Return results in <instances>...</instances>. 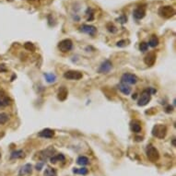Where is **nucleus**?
Returning <instances> with one entry per match:
<instances>
[{"instance_id":"obj_1","label":"nucleus","mask_w":176,"mask_h":176,"mask_svg":"<svg viewBox=\"0 0 176 176\" xmlns=\"http://www.w3.org/2000/svg\"><path fill=\"white\" fill-rule=\"evenodd\" d=\"M153 93H156V90L153 89L152 88H149V89H146L142 91V93L139 97V100H138V102H137V105L138 106H145L147 105L150 99H151V94Z\"/></svg>"},{"instance_id":"obj_2","label":"nucleus","mask_w":176,"mask_h":176,"mask_svg":"<svg viewBox=\"0 0 176 176\" xmlns=\"http://www.w3.org/2000/svg\"><path fill=\"white\" fill-rule=\"evenodd\" d=\"M167 135V127L164 125H156L152 128V136L159 139H163Z\"/></svg>"},{"instance_id":"obj_3","label":"nucleus","mask_w":176,"mask_h":176,"mask_svg":"<svg viewBox=\"0 0 176 176\" xmlns=\"http://www.w3.org/2000/svg\"><path fill=\"white\" fill-rule=\"evenodd\" d=\"M146 154H147L148 159L151 162H156L159 159V153L158 149L154 146H152V145H148L147 146Z\"/></svg>"},{"instance_id":"obj_4","label":"nucleus","mask_w":176,"mask_h":176,"mask_svg":"<svg viewBox=\"0 0 176 176\" xmlns=\"http://www.w3.org/2000/svg\"><path fill=\"white\" fill-rule=\"evenodd\" d=\"M174 14H175L174 9L171 6H164L159 7V15L164 19H170Z\"/></svg>"},{"instance_id":"obj_5","label":"nucleus","mask_w":176,"mask_h":176,"mask_svg":"<svg viewBox=\"0 0 176 176\" xmlns=\"http://www.w3.org/2000/svg\"><path fill=\"white\" fill-rule=\"evenodd\" d=\"M56 152V149H53V147H49L47 149H45L43 150H41L39 153H37V156L39 158L42 162H46L48 159H50L52 156H53V154Z\"/></svg>"},{"instance_id":"obj_6","label":"nucleus","mask_w":176,"mask_h":176,"mask_svg":"<svg viewBox=\"0 0 176 176\" xmlns=\"http://www.w3.org/2000/svg\"><path fill=\"white\" fill-rule=\"evenodd\" d=\"M137 81H138V78L136 75L130 73H125L121 78V82L126 84V85H134Z\"/></svg>"},{"instance_id":"obj_7","label":"nucleus","mask_w":176,"mask_h":176,"mask_svg":"<svg viewBox=\"0 0 176 176\" xmlns=\"http://www.w3.org/2000/svg\"><path fill=\"white\" fill-rule=\"evenodd\" d=\"M57 47L62 53H67L73 48V43L70 39H65L58 43Z\"/></svg>"},{"instance_id":"obj_8","label":"nucleus","mask_w":176,"mask_h":176,"mask_svg":"<svg viewBox=\"0 0 176 176\" xmlns=\"http://www.w3.org/2000/svg\"><path fill=\"white\" fill-rule=\"evenodd\" d=\"M82 73L76 70H68L64 73V78L68 80H79L82 79Z\"/></svg>"},{"instance_id":"obj_9","label":"nucleus","mask_w":176,"mask_h":176,"mask_svg":"<svg viewBox=\"0 0 176 176\" xmlns=\"http://www.w3.org/2000/svg\"><path fill=\"white\" fill-rule=\"evenodd\" d=\"M113 68V64L110 60H105L101 64L100 67L98 69V73L100 74H107L111 71V69Z\"/></svg>"},{"instance_id":"obj_10","label":"nucleus","mask_w":176,"mask_h":176,"mask_svg":"<svg viewBox=\"0 0 176 176\" xmlns=\"http://www.w3.org/2000/svg\"><path fill=\"white\" fill-rule=\"evenodd\" d=\"M80 32H82L84 33H87L90 36H94L97 33V29L92 25L84 24L80 27Z\"/></svg>"},{"instance_id":"obj_11","label":"nucleus","mask_w":176,"mask_h":176,"mask_svg":"<svg viewBox=\"0 0 176 176\" xmlns=\"http://www.w3.org/2000/svg\"><path fill=\"white\" fill-rule=\"evenodd\" d=\"M156 62V53L154 52L149 53L144 58V63L149 66H152Z\"/></svg>"},{"instance_id":"obj_12","label":"nucleus","mask_w":176,"mask_h":176,"mask_svg":"<svg viewBox=\"0 0 176 176\" xmlns=\"http://www.w3.org/2000/svg\"><path fill=\"white\" fill-rule=\"evenodd\" d=\"M146 15V9L144 6H138L134 10L133 16L136 19H142Z\"/></svg>"},{"instance_id":"obj_13","label":"nucleus","mask_w":176,"mask_h":176,"mask_svg":"<svg viewBox=\"0 0 176 176\" xmlns=\"http://www.w3.org/2000/svg\"><path fill=\"white\" fill-rule=\"evenodd\" d=\"M53 136H55V132L50 128H45L38 134V136L43 137V138H52Z\"/></svg>"},{"instance_id":"obj_14","label":"nucleus","mask_w":176,"mask_h":176,"mask_svg":"<svg viewBox=\"0 0 176 176\" xmlns=\"http://www.w3.org/2000/svg\"><path fill=\"white\" fill-rule=\"evenodd\" d=\"M68 95V90L66 87H61L58 89V92H57V99L60 102H64L66 100Z\"/></svg>"},{"instance_id":"obj_15","label":"nucleus","mask_w":176,"mask_h":176,"mask_svg":"<svg viewBox=\"0 0 176 176\" xmlns=\"http://www.w3.org/2000/svg\"><path fill=\"white\" fill-rule=\"evenodd\" d=\"M10 102H11L10 99L6 95H5L2 91H0V107L1 106H7V105L10 104Z\"/></svg>"},{"instance_id":"obj_16","label":"nucleus","mask_w":176,"mask_h":176,"mask_svg":"<svg viewBox=\"0 0 176 176\" xmlns=\"http://www.w3.org/2000/svg\"><path fill=\"white\" fill-rule=\"evenodd\" d=\"M118 89H120L121 92L125 95H129L130 92H131V88H130V86L126 85L125 83H122V82L118 85Z\"/></svg>"},{"instance_id":"obj_17","label":"nucleus","mask_w":176,"mask_h":176,"mask_svg":"<svg viewBox=\"0 0 176 176\" xmlns=\"http://www.w3.org/2000/svg\"><path fill=\"white\" fill-rule=\"evenodd\" d=\"M32 167L30 164L27 163L25 164L24 166H22L21 167V169L19 170V175L22 176V175H25V174H30V173H32Z\"/></svg>"},{"instance_id":"obj_18","label":"nucleus","mask_w":176,"mask_h":176,"mask_svg":"<svg viewBox=\"0 0 176 176\" xmlns=\"http://www.w3.org/2000/svg\"><path fill=\"white\" fill-rule=\"evenodd\" d=\"M24 157V152L21 149H17L11 152L10 154V159H21Z\"/></svg>"},{"instance_id":"obj_19","label":"nucleus","mask_w":176,"mask_h":176,"mask_svg":"<svg viewBox=\"0 0 176 176\" xmlns=\"http://www.w3.org/2000/svg\"><path fill=\"white\" fill-rule=\"evenodd\" d=\"M130 128L134 132V133H139L141 131V126L138 122L136 121H132L131 124H130Z\"/></svg>"},{"instance_id":"obj_20","label":"nucleus","mask_w":176,"mask_h":176,"mask_svg":"<svg viewBox=\"0 0 176 176\" xmlns=\"http://www.w3.org/2000/svg\"><path fill=\"white\" fill-rule=\"evenodd\" d=\"M76 163L80 166H86L89 163V160L86 156H79L76 159Z\"/></svg>"},{"instance_id":"obj_21","label":"nucleus","mask_w":176,"mask_h":176,"mask_svg":"<svg viewBox=\"0 0 176 176\" xmlns=\"http://www.w3.org/2000/svg\"><path fill=\"white\" fill-rule=\"evenodd\" d=\"M44 78L48 83H55L56 80V76L53 73H44Z\"/></svg>"},{"instance_id":"obj_22","label":"nucleus","mask_w":176,"mask_h":176,"mask_svg":"<svg viewBox=\"0 0 176 176\" xmlns=\"http://www.w3.org/2000/svg\"><path fill=\"white\" fill-rule=\"evenodd\" d=\"M65 159H66V158L63 154H57V155H55V156H52L50 158V162L52 163H56L57 162H64Z\"/></svg>"},{"instance_id":"obj_23","label":"nucleus","mask_w":176,"mask_h":176,"mask_svg":"<svg viewBox=\"0 0 176 176\" xmlns=\"http://www.w3.org/2000/svg\"><path fill=\"white\" fill-rule=\"evenodd\" d=\"M149 46L150 47H156L158 46V44H159V39H158V37L156 35H152L151 38L149 39Z\"/></svg>"},{"instance_id":"obj_24","label":"nucleus","mask_w":176,"mask_h":176,"mask_svg":"<svg viewBox=\"0 0 176 176\" xmlns=\"http://www.w3.org/2000/svg\"><path fill=\"white\" fill-rule=\"evenodd\" d=\"M44 176H57V172L53 168L47 167L44 171Z\"/></svg>"},{"instance_id":"obj_25","label":"nucleus","mask_w":176,"mask_h":176,"mask_svg":"<svg viewBox=\"0 0 176 176\" xmlns=\"http://www.w3.org/2000/svg\"><path fill=\"white\" fill-rule=\"evenodd\" d=\"M73 172L76 173V174H81V175H86L88 174L89 171L87 168H80V169H76V168H74L73 169Z\"/></svg>"},{"instance_id":"obj_26","label":"nucleus","mask_w":176,"mask_h":176,"mask_svg":"<svg viewBox=\"0 0 176 176\" xmlns=\"http://www.w3.org/2000/svg\"><path fill=\"white\" fill-rule=\"evenodd\" d=\"M7 121H9V114H6L5 113H0V125L6 124Z\"/></svg>"},{"instance_id":"obj_27","label":"nucleus","mask_w":176,"mask_h":176,"mask_svg":"<svg viewBox=\"0 0 176 176\" xmlns=\"http://www.w3.org/2000/svg\"><path fill=\"white\" fill-rule=\"evenodd\" d=\"M148 49H149V44L147 43H145V42L140 43V44H139V50L141 52H146V51H148Z\"/></svg>"},{"instance_id":"obj_28","label":"nucleus","mask_w":176,"mask_h":176,"mask_svg":"<svg viewBox=\"0 0 176 176\" xmlns=\"http://www.w3.org/2000/svg\"><path fill=\"white\" fill-rule=\"evenodd\" d=\"M24 48L28 51H34L35 50V46L32 43H26L24 44Z\"/></svg>"},{"instance_id":"obj_29","label":"nucleus","mask_w":176,"mask_h":176,"mask_svg":"<svg viewBox=\"0 0 176 176\" xmlns=\"http://www.w3.org/2000/svg\"><path fill=\"white\" fill-rule=\"evenodd\" d=\"M107 29H108V30H109L110 32H112V33H115L117 32L116 27H114L113 24H112V23H109L108 25H107Z\"/></svg>"},{"instance_id":"obj_30","label":"nucleus","mask_w":176,"mask_h":176,"mask_svg":"<svg viewBox=\"0 0 176 176\" xmlns=\"http://www.w3.org/2000/svg\"><path fill=\"white\" fill-rule=\"evenodd\" d=\"M94 12H93V10H92V9H90V7H89V9H87V11H86V14L88 15V16H89L90 15V17H89L88 18V20H92L93 19V14Z\"/></svg>"},{"instance_id":"obj_31","label":"nucleus","mask_w":176,"mask_h":176,"mask_svg":"<svg viewBox=\"0 0 176 176\" xmlns=\"http://www.w3.org/2000/svg\"><path fill=\"white\" fill-rule=\"evenodd\" d=\"M127 43H128V41H126V40H122V41H119L116 43V45H117L118 47H125V46H126V45L128 44Z\"/></svg>"},{"instance_id":"obj_32","label":"nucleus","mask_w":176,"mask_h":176,"mask_svg":"<svg viewBox=\"0 0 176 176\" xmlns=\"http://www.w3.org/2000/svg\"><path fill=\"white\" fill-rule=\"evenodd\" d=\"M43 165H44V162H39V163H37L36 164V170L37 171H41L42 169H43Z\"/></svg>"},{"instance_id":"obj_33","label":"nucleus","mask_w":176,"mask_h":176,"mask_svg":"<svg viewBox=\"0 0 176 176\" xmlns=\"http://www.w3.org/2000/svg\"><path fill=\"white\" fill-rule=\"evenodd\" d=\"M118 20L121 22V23H126V20H127V19H126V16H122V17H120V18L118 19Z\"/></svg>"},{"instance_id":"obj_34","label":"nucleus","mask_w":176,"mask_h":176,"mask_svg":"<svg viewBox=\"0 0 176 176\" xmlns=\"http://www.w3.org/2000/svg\"><path fill=\"white\" fill-rule=\"evenodd\" d=\"M7 69H6V67L4 64H1L0 65V72H6Z\"/></svg>"},{"instance_id":"obj_35","label":"nucleus","mask_w":176,"mask_h":176,"mask_svg":"<svg viewBox=\"0 0 176 176\" xmlns=\"http://www.w3.org/2000/svg\"><path fill=\"white\" fill-rule=\"evenodd\" d=\"M172 109H173L172 106L169 105V106H168L167 108H166V111H165V112H166V113H172Z\"/></svg>"},{"instance_id":"obj_36","label":"nucleus","mask_w":176,"mask_h":176,"mask_svg":"<svg viewBox=\"0 0 176 176\" xmlns=\"http://www.w3.org/2000/svg\"><path fill=\"white\" fill-rule=\"evenodd\" d=\"M175 141H176V139H175V138H173V139H172V146H173V147H176Z\"/></svg>"},{"instance_id":"obj_37","label":"nucleus","mask_w":176,"mask_h":176,"mask_svg":"<svg viewBox=\"0 0 176 176\" xmlns=\"http://www.w3.org/2000/svg\"><path fill=\"white\" fill-rule=\"evenodd\" d=\"M28 1H35V0H28Z\"/></svg>"},{"instance_id":"obj_38","label":"nucleus","mask_w":176,"mask_h":176,"mask_svg":"<svg viewBox=\"0 0 176 176\" xmlns=\"http://www.w3.org/2000/svg\"><path fill=\"white\" fill-rule=\"evenodd\" d=\"M0 159H1V154H0Z\"/></svg>"}]
</instances>
